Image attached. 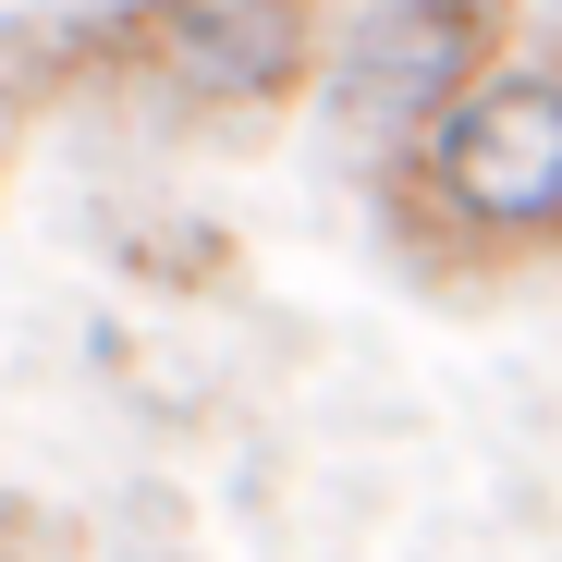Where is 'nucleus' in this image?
Segmentation results:
<instances>
[{
  "label": "nucleus",
  "instance_id": "2",
  "mask_svg": "<svg viewBox=\"0 0 562 562\" xmlns=\"http://www.w3.org/2000/svg\"><path fill=\"white\" fill-rule=\"evenodd\" d=\"M123 99H159L171 123H257L306 99L318 74V0H123L74 37Z\"/></svg>",
  "mask_w": 562,
  "mask_h": 562
},
{
  "label": "nucleus",
  "instance_id": "3",
  "mask_svg": "<svg viewBox=\"0 0 562 562\" xmlns=\"http://www.w3.org/2000/svg\"><path fill=\"white\" fill-rule=\"evenodd\" d=\"M514 49V0H380L330 61V123L380 135L392 159Z\"/></svg>",
  "mask_w": 562,
  "mask_h": 562
},
{
  "label": "nucleus",
  "instance_id": "1",
  "mask_svg": "<svg viewBox=\"0 0 562 562\" xmlns=\"http://www.w3.org/2000/svg\"><path fill=\"white\" fill-rule=\"evenodd\" d=\"M392 209L440 257H562V49L550 61L502 49L404 147Z\"/></svg>",
  "mask_w": 562,
  "mask_h": 562
}]
</instances>
